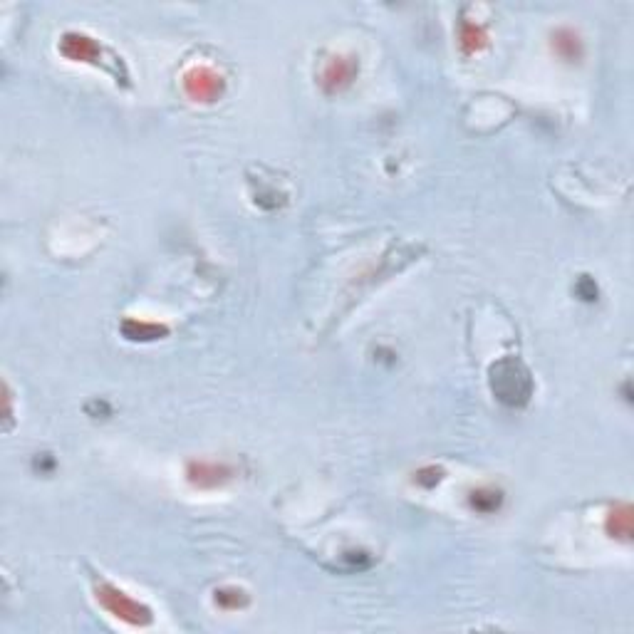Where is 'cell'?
Wrapping results in <instances>:
<instances>
[{"label": "cell", "instance_id": "obj_1", "mask_svg": "<svg viewBox=\"0 0 634 634\" xmlns=\"http://www.w3.org/2000/svg\"><path fill=\"white\" fill-rule=\"evenodd\" d=\"M513 365H516L513 360H503V362H498L496 367H493V370H491V374H493V392L498 394V399H501V402L523 404L528 399V394H530V379H528V372L523 370V367L518 370L516 379H511Z\"/></svg>", "mask_w": 634, "mask_h": 634}]
</instances>
